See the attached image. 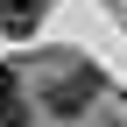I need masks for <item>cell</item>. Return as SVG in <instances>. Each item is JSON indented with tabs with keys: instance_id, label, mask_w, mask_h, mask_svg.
<instances>
[{
	"instance_id": "cell-1",
	"label": "cell",
	"mask_w": 127,
	"mask_h": 127,
	"mask_svg": "<svg viewBox=\"0 0 127 127\" xmlns=\"http://www.w3.org/2000/svg\"><path fill=\"white\" fill-rule=\"evenodd\" d=\"M42 99H50V113H85L92 99H99V71H92V64H57L50 71V85H42Z\"/></svg>"
},
{
	"instance_id": "cell-2",
	"label": "cell",
	"mask_w": 127,
	"mask_h": 127,
	"mask_svg": "<svg viewBox=\"0 0 127 127\" xmlns=\"http://www.w3.org/2000/svg\"><path fill=\"white\" fill-rule=\"evenodd\" d=\"M35 21H42V0H0V28L7 35H28Z\"/></svg>"
},
{
	"instance_id": "cell-3",
	"label": "cell",
	"mask_w": 127,
	"mask_h": 127,
	"mask_svg": "<svg viewBox=\"0 0 127 127\" xmlns=\"http://www.w3.org/2000/svg\"><path fill=\"white\" fill-rule=\"evenodd\" d=\"M28 106H21V85H14V71H0V127H21Z\"/></svg>"
}]
</instances>
